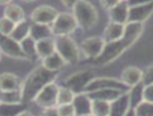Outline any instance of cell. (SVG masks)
<instances>
[{
	"label": "cell",
	"instance_id": "1",
	"mask_svg": "<svg viewBox=\"0 0 153 116\" xmlns=\"http://www.w3.org/2000/svg\"><path fill=\"white\" fill-rule=\"evenodd\" d=\"M56 78V72L46 69L45 67H38L31 72L26 77V79L22 82V91L23 102H30L34 100L39 91L54 81Z\"/></svg>",
	"mask_w": 153,
	"mask_h": 116
},
{
	"label": "cell",
	"instance_id": "2",
	"mask_svg": "<svg viewBox=\"0 0 153 116\" xmlns=\"http://www.w3.org/2000/svg\"><path fill=\"white\" fill-rule=\"evenodd\" d=\"M74 16L78 26L83 30H89L95 25L99 19L95 8L86 0H79L74 7Z\"/></svg>",
	"mask_w": 153,
	"mask_h": 116
},
{
	"label": "cell",
	"instance_id": "3",
	"mask_svg": "<svg viewBox=\"0 0 153 116\" xmlns=\"http://www.w3.org/2000/svg\"><path fill=\"white\" fill-rule=\"evenodd\" d=\"M56 42V52L64 58L67 64H76L79 60V48L76 42L69 36H57Z\"/></svg>",
	"mask_w": 153,
	"mask_h": 116
},
{
	"label": "cell",
	"instance_id": "4",
	"mask_svg": "<svg viewBox=\"0 0 153 116\" xmlns=\"http://www.w3.org/2000/svg\"><path fill=\"white\" fill-rule=\"evenodd\" d=\"M78 23L74 14L68 12H61L58 14L54 23L51 25L53 34L57 36H68L76 29Z\"/></svg>",
	"mask_w": 153,
	"mask_h": 116
},
{
	"label": "cell",
	"instance_id": "5",
	"mask_svg": "<svg viewBox=\"0 0 153 116\" xmlns=\"http://www.w3.org/2000/svg\"><path fill=\"white\" fill-rule=\"evenodd\" d=\"M127 48V45L125 44V42L121 39L118 41H114V42H106L105 46L103 48V52L96 58L95 61L101 65L108 64V62L119 57L124 53L125 49Z\"/></svg>",
	"mask_w": 153,
	"mask_h": 116
},
{
	"label": "cell",
	"instance_id": "6",
	"mask_svg": "<svg viewBox=\"0 0 153 116\" xmlns=\"http://www.w3.org/2000/svg\"><path fill=\"white\" fill-rule=\"evenodd\" d=\"M58 87L54 82L48 83L45 86L39 93L36 95L34 101L36 102L38 106L43 109H51V107H57V97H58Z\"/></svg>",
	"mask_w": 153,
	"mask_h": 116
},
{
	"label": "cell",
	"instance_id": "7",
	"mask_svg": "<svg viewBox=\"0 0 153 116\" xmlns=\"http://www.w3.org/2000/svg\"><path fill=\"white\" fill-rule=\"evenodd\" d=\"M0 51L2 54L10 58L16 59H29V57L23 52L21 44L16 42L12 37L0 34Z\"/></svg>",
	"mask_w": 153,
	"mask_h": 116
},
{
	"label": "cell",
	"instance_id": "8",
	"mask_svg": "<svg viewBox=\"0 0 153 116\" xmlns=\"http://www.w3.org/2000/svg\"><path fill=\"white\" fill-rule=\"evenodd\" d=\"M93 79V74L91 71L84 70L79 71L76 74H71L65 82V87L69 88L76 94L83 93L86 86L90 83V81Z\"/></svg>",
	"mask_w": 153,
	"mask_h": 116
},
{
	"label": "cell",
	"instance_id": "9",
	"mask_svg": "<svg viewBox=\"0 0 153 116\" xmlns=\"http://www.w3.org/2000/svg\"><path fill=\"white\" fill-rule=\"evenodd\" d=\"M126 88H128L126 84L113 78H93L90 81V83L86 86L83 93H90V92L101 90V89H117V90H121L125 92Z\"/></svg>",
	"mask_w": 153,
	"mask_h": 116
},
{
	"label": "cell",
	"instance_id": "10",
	"mask_svg": "<svg viewBox=\"0 0 153 116\" xmlns=\"http://www.w3.org/2000/svg\"><path fill=\"white\" fill-rule=\"evenodd\" d=\"M105 43L106 42L103 37H99V36L89 37L81 43V51L86 58L96 59L103 52Z\"/></svg>",
	"mask_w": 153,
	"mask_h": 116
},
{
	"label": "cell",
	"instance_id": "11",
	"mask_svg": "<svg viewBox=\"0 0 153 116\" xmlns=\"http://www.w3.org/2000/svg\"><path fill=\"white\" fill-rule=\"evenodd\" d=\"M58 11L53 7L49 6H42L36 8L31 14V19L34 23L39 24H46L51 25L56 18L58 16Z\"/></svg>",
	"mask_w": 153,
	"mask_h": 116
},
{
	"label": "cell",
	"instance_id": "12",
	"mask_svg": "<svg viewBox=\"0 0 153 116\" xmlns=\"http://www.w3.org/2000/svg\"><path fill=\"white\" fill-rule=\"evenodd\" d=\"M153 12V1L152 2L138 4V6L129 7V16L128 22H140L143 23Z\"/></svg>",
	"mask_w": 153,
	"mask_h": 116
},
{
	"label": "cell",
	"instance_id": "13",
	"mask_svg": "<svg viewBox=\"0 0 153 116\" xmlns=\"http://www.w3.org/2000/svg\"><path fill=\"white\" fill-rule=\"evenodd\" d=\"M143 30V23L140 22H127L125 24L124 29V35L121 37V39L125 42V44L127 45V47H130L134 44L139 36L141 35Z\"/></svg>",
	"mask_w": 153,
	"mask_h": 116
},
{
	"label": "cell",
	"instance_id": "14",
	"mask_svg": "<svg viewBox=\"0 0 153 116\" xmlns=\"http://www.w3.org/2000/svg\"><path fill=\"white\" fill-rule=\"evenodd\" d=\"M76 110V116H85L91 115V105L92 100L86 93L76 94L74 102H72Z\"/></svg>",
	"mask_w": 153,
	"mask_h": 116
},
{
	"label": "cell",
	"instance_id": "15",
	"mask_svg": "<svg viewBox=\"0 0 153 116\" xmlns=\"http://www.w3.org/2000/svg\"><path fill=\"white\" fill-rule=\"evenodd\" d=\"M23 81L18 76L10 72H3L0 74V91H14L21 90Z\"/></svg>",
	"mask_w": 153,
	"mask_h": 116
},
{
	"label": "cell",
	"instance_id": "16",
	"mask_svg": "<svg viewBox=\"0 0 153 116\" xmlns=\"http://www.w3.org/2000/svg\"><path fill=\"white\" fill-rule=\"evenodd\" d=\"M143 72L136 67L126 68L121 74V82L125 83L128 88H132L142 83Z\"/></svg>",
	"mask_w": 153,
	"mask_h": 116
},
{
	"label": "cell",
	"instance_id": "17",
	"mask_svg": "<svg viewBox=\"0 0 153 116\" xmlns=\"http://www.w3.org/2000/svg\"><path fill=\"white\" fill-rule=\"evenodd\" d=\"M109 11V19L112 22L126 24L128 22V16H129V4L126 1H121L112 8Z\"/></svg>",
	"mask_w": 153,
	"mask_h": 116
},
{
	"label": "cell",
	"instance_id": "18",
	"mask_svg": "<svg viewBox=\"0 0 153 116\" xmlns=\"http://www.w3.org/2000/svg\"><path fill=\"white\" fill-rule=\"evenodd\" d=\"M124 93H126V92L121 90H117V89H101V90L93 91V92H90V93L86 94L89 95L91 100H102L112 103Z\"/></svg>",
	"mask_w": 153,
	"mask_h": 116
},
{
	"label": "cell",
	"instance_id": "19",
	"mask_svg": "<svg viewBox=\"0 0 153 116\" xmlns=\"http://www.w3.org/2000/svg\"><path fill=\"white\" fill-rule=\"evenodd\" d=\"M130 107L129 94H121L117 100L111 103V115L109 116H124Z\"/></svg>",
	"mask_w": 153,
	"mask_h": 116
},
{
	"label": "cell",
	"instance_id": "20",
	"mask_svg": "<svg viewBox=\"0 0 153 116\" xmlns=\"http://www.w3.org/2000/svg\"><path fill=\"white\" fill-rule=\"evenodd\" d=\"M124 29L125 24H120V23L116 22H111L108 23V25L106 26L104 30V36L103 39L105 42H114V41H118L124 35Z\"/></svg>",
	"mask_w": 153,
	"mask_h": 116
},
{
	"label": "cell",
	"instance_id": "21",
	"mask_svg": "<svg viewBox=\"0 0 153 116\" xmlns=\"http://www.w3.org/2000/svg\"><path fill=\"white\" fill-rule=\"evenodd\" d=\"M56 52V42L54 39L48 37V39H41L36 42V53L37 57L44 59L47 56L51 55Z\"/></svg>",
	"mask_w": 153,
	"mask_h": 116
},
{
	"label": "cell",
	"instance_id": "22",
	"mask_svg": "<svg viewBox=\"0 0 153 116\" xmlns=\"http://www.w3.org/2000/svg\"><path fill=\"white\" fill-rule=\"evenodd\" d=\"M67 64L64 60V58L61 57L57 52H55L54 54L47 56L46 58L43 59V67L51 71H55L57 72L58 70H60L65 67V65Z\"/></svg>",
	"mask_w": 153,
	"mask_h": 116
},
{
	"label": "cell",
	"instance_id": "23",
	"mask_svg": "<svg viewBox=\"0 0 153 116\" xmlns=\"http://www.w3.org/2000/svg\"><path fill=\"white\" fill-rule=\"evenodd\" d=\"M53 34L51 32V25H46V24H39V23H33L31 25V32H30V36L33 39L41 41V39H48L51 37V35Z\"/></svg>",
	"mask_w": 153,
	"mask_h": 116
},
{
	"label": "cell",
	"instance_id": "24",
	"mask_svg": "<svg viewBox=\"0 0 153 116\" xmlns=\"http://www.w3.org/2000/svg\"><path fill=\"white\" fill-rule=\"evenodd\" d=\"M30 32H31V25L26 22L25 20H23L21 22L16 23L14 29H13L12 33L10 34V37H12L14 41L21 43L23 39H25L26 37L30 36Z\"/></svg>",
	"mask_w": 153,
	"mask_h": 116
},
{
	"label": "cell",
	"instance_id": "25",
	"mask_svg": "<svg viewBox=\"0 0 153 116\" xmlns=\"http://www.w3.org/2000/svg\"><path fill=\"white\" fill-rule=\"evenodd\" d=\"M3 13H4V16H6V18H8V19H10L11 21H13L16 24L21 22V21H23V20H24V16H24V10H23L21 7L18 6V4H13V3L8 4V6L4 8Z\"/></svg>",
	"mask_w": 153,
	"mask_h": 116
},
{
	"label": "cell",
	"instance_id": "26",
	"mask_svg": "<svg viewBox=\"0 0 153 116\" xmlns=\"http://www.w3.org/2000/svg\"><path fill=\"white\" fill-rule=\"evenodd\" d=\"M91 115L109 116L111 115V103L102 100H92Z\"/></svg>",
	"mask_w": 153,
	"mask_h": 116
},
{
	"label": "cell",
	"instance_id": "27",
	"mask_svg": "<svg viewBox=\"0 0 153 116\" xmlns=\"http://www.w3.org/2000/svg\"><path fill=\"white\" fill-rule=\"evenodd\" d=\"M23 95L21 90L14 91H0V103L7 104H22Z\"/></svg>",
	"mask_w": 153,
	"mask_h": 116
},
{
	"label": "cell",
	"instance_id": "28",
	"mask_svg": "<svg viewBox=\"0 0 153 116\" xmlns=\"http://www.w3.org/2000/svg\"><path fill=\"white\" fill-rule=\"evenodd\" d=\"M76 93L67 87H59L57 97V106L64 104H71L74 102Z\"/></svg>",
	"mask_w": 153,
	"mask_h": 116
},
{
	"label": "cell",
	"instance_id": "29",
	"mask_svg": "<svg viewBox=\"0 0 153 116\" xmlns=\"http://www.w3.org/2000/svg\"><path fill=\"white\" fill-rule=\"evenodd\" d=\"M20 44H21L23 52L25 53V55L29 57V59L37 56V53H36V41L33 39L31 36L26 37L25 39H23Z\"/></svg>",
	"mask_w": 153,
	"mask_h": 116
},
{
	"label": "cell",
	"instance_id": "30",
	"mask_svg": "<svg viewBox=\"0 0 153 116\" xmlns=\"http://www.w3.org/2000/svg\"><path fill=\"white\" fill-rule=\"evenodd\" d=\"M22 112V104L0 103V116H16Z\"/></svg>",
	"mask_w": 153,
	"mask_h": 116
},
{
	"label": "cell",
	"instance_id": "31",
	"mask_svg": "<svg viewBox=\"0 0 153 116\" xmlns=\"http://www.w3.org/2000/svg\"><path fill=\"white\" fill-rule=\"evenodd\" d=\"M142 91H143V84L139 83L136 87H132L131 91L128 93L129 94V101H130L131 107H136L141 101H143V99H142Z\"/></svg>",
	"mask_w": 153,
	"mask_h": 116
},
{
	"label": "cell",
	"instance_id": "32",
	"mask_svg": "<svg viewBox=\"0 0 153 116\" xmlns=\"http://www.w3.org/2000/svg\"><path fill=\"white\" fill-rule=\"evenodd\" d=\"M134 109L137 116H153V103L150 102L141 101Z\"/></svg>",
	"mask_w": 153,
	"mask_h": 116
},
{
	"label": "cell",
	"instance_id": "33",
	"mask_svg": "<svg viewBox=\"0 0 153 116\" xmlns=\"http://www.w3.org/2000/svg\"><path fill=\"white\" fill-rule=\"evenodd\" d=\"M14 26H16V23L6 16H3L0 19V34L9 36L12 33Z\"/></svg>",
	"mask_w": 153,
	"mask_h": 116
},
{
	"label": "cell",
	"instance_id": "34",
	"mask_svg": "<svg viewBox=\"0 0 153 116\" xmlns=\"http://www.w3.org/2000/svg\"><path fill=\"white\" fill-rule=\"evenodd\" d=\"M59 116H76V110L74 104H64L56 107Z\"/></svg>",
	"mask_w": 153,
	"mask_h": 116
},
{
	"label": "cell",
	"instance_id": "35",
	"mask_svg": "<svg viewBox=\"0 0 153 116\" xmlns=\"http://www.w3.org/2000/svg\"><path fill=\"white\" fill-rule=\"evenodd\" d=\"M142 99H143V101L153 103V83L148 84V86H143Z\"/></svg>",
	"mask_w": 153,
	"mask_h": 116
},
{
	"label": "cell",
	"instance_id": "36",
	"mask_svg": "<svg viewBox=\"0 0 153 116\" xmlns=\"http://www.w3.org/2000/svg\"><path fill=\"white\" fill-rule=\"evenodd\" d=\"M153 83V66H151L146 72L143 74V78H142V84L143 86H148V84Z\"/></svg>",
	"mask_w": 153,
	"mask_h": 116
},
{
	"label": "cell",
	"instance_id": "37",
	"mask_svg": "<svg viewBox=\"0 0 153 116\" xmlns=\"http://www.w3.org/2000/svg\"><path fill=\"white\" fill-rule=\"evenodd\" d=\"M100 2L104 9L111 10L115 6H117L119 2H121V0H100Z\"/></svg>",
	"mask_w": 153,
	"mask_h": 116
},
{
	"label": "cell",
	"instance_id": "38",
	"mask_svg": "<svg viewBox=\"0 0 153 116\" xmlns=\"http://www.w3.org/2000/svg\"><path fill=\"white\" fill-rule=\"evenodd\" d=\"M41 116H59V115H58L57 109L56 107H51V109H45L42 112Z\"/></svg>",
	"mask_w": 153,
	"mask_h": 116
},
{
	"label": "cell",
	"instance_id": "39",
	"mask_svg": "<svg viewBox=\"0 0 153 116\" xmlns=\"http://www.w3.org/2000/svg\"><path fill=\"white\" fill-rule=\"evenodd\" d=\"M153 0H128L129 7L131 6H138V4H143V3L152 2Z\"/></svg>",
	"mask_w": 153,
	"mask_h": 116
},
{
	"label": "cell",
	"instance_id": "40",
	"mask_svg": "<svg viewBox=\"0 0 153 116\" xmlns=\"http://www.w3.org/2000/svg\"><path fill=\"white\" fill-rule=\"evenodd\" d=\"M62 3H64L65 6L68 7V8H74L76 6V3L79 1V0H61Z\"/></svg>",
	"mask_w": 153,
	"mask_h": 116
},
{
	"label": "cell",
	"instance_id": "41",
	"mask_svg": "<svg viewBox=\"0 0 153 116\" xmlns=\"http://www.w3.org/2000/svg\"><path fill=\"white\" fill-rule=\"evenodd\" d=\"M124 116H137V115H136V112H134V107H130V109L127 111V113L125 114Z\"/></svg>",
	"mask_w": 153,
	"mask_h": 116
},
{
	"label": "cell",
	"instance_id": "42",
	"mask_svg": "<svg viewBox=\"0 0 153 116\" xmlns=\"http://www.w3.org/2000/svg\"><path fill=\"white\" fill-rule=\"evenodd\" d=\"M16 116H34L32 113H30V112H27V111H22L21 113H19Z\"/></svg>",
	"mask_w": 153,
	"mask_h": 116
},
{
	"label": "cell",
	"instance_id": "43",
	"mask_svg": "<svg viewBox=\"0 0 153 116\" xmlns=\"http://www.w3.org/2000/svg\"><path fill=\"white\" fill-rule=\"evenodd\" d=\"M12 0H0V4H10Z\"/></svg>",
	"mask_w": 153,
	"mask_h": 116
},
{
	"label": "cell",
	"instance_id": "44",
	"mask_svg": "<svg viewBox=\"0 0 153 116\" xmlns=\"http://www.w3.org/2000/svg\"><path fill=\"white\" fill-rule=\"evenodd\" d=\"M23 1H26V2H30V1H34V0H23Z\"/></svg>",
	"mask_w": 153,
	"mask_h": 116
},
{
	"label": "cell",
	"instance_id": "45",
	"mask_svg": "<svg viewBox=\"0 0 153 116\" xmlns=\"http://www.w3.org/2000/svg\"><path fill=\"white\" fill-rule=\"evenodd\" d=\"M0 59H1V51H0Z\"/></svg>",
	"mask_w": 153,
	"mask_h": 116
},
{
	"label": "cell",
	"instance_id": "46",
	"mask_svg": "<svg viewBox=\"0 0 153 116\" xmlns=\"http://www.w3.org/2000/svg\"><path fill=\"white\" fill-rule=\"evenodd\" d=\"M85 116H93V115H85Z\"/></svg>",
	"mask_w": 153,
	"mask_h": 116
},
{
	"label": "cell",
	"instance_id": "47",
	"mask_svg": "<svg viewBox=\"0 0 153 116\" xmlns=\"http://www.w3.org/2000/svg\"><path fill=\"white\" fill-rule=\"evenodd\" d=\"M121 1H126V0H121ZM127 1H128V0H127Z\"/></svg>",
	"mask_w": 153,
	"mask_h": 116
}]
</instances>
